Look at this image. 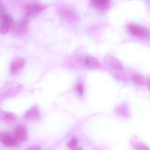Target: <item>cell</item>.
<instances>
[{"label": "cell", "instance_id": "6da1fadb", "mask_svg": "<svg viewBox=\"0 0 150 150\" xmlns=\"http://www.w3.org/2000/svg\"><path fill=\"white\" fill-rule=\"evenodd\" d=\"M44 5L36 2H30L27 3L23 7L25 18L30 20L37 16L45 9Z\"/></svg>", "mask_w": 150, "mask_h": 150}, {"label": "cell", "instance_id": "7a4b0ae2", "mask_svg": "<svg viewBox=\"0 0 150 150\" xmlns=\"http://www.w3.org/2000/svg\"><path fill=\"white\" fill-rule=\"evenodd\" d=\"M29 20L24 17L22 21L17 23H13L12 28L13 32L16 35L22 36L28 30Z\"/></svg>", "mask_w": 150, "mask_h": 150}, {"label": "cell", "instance_id": "3957f363", "mask_svg": "<svg viewBox=\"0 0 150 150\" xmlns=\"http://www.w3.org/2000/svg\"><path fill=\"white\" fill-rule=\"evenodd\" d=\"M128 30L132 35L138 37H146L148 35L149 32L146 28L136 24H129Z\"/></svg>", "mask_w": 150, "mask_h": 150}, {"label": "cell", "instance_id": "277c9868", "mask_svg": "<svg viewBox=\"0 0 150 150\" xmlns=\"http://www.w3.org/2000/svg\"><path fill=\"white\" fill-rule=\"evenodd\" d=\"M60 14L62 18L65 20L70 22H76L79 20L78 15L72 10L66 8H62L59 10Z\"/></svg>", "mask_w": 150, "mask_h": 150}, {"label": "cell", "instance_id": "5b68a950", "mask_svg": "<svg viewBox=\"0 0 150 150\" xmlns=\"http://www.w3.org/2000/svg\"><path fill=\"white\" fill-rule=\"evenodd\" d=\"M13 22L12 19L7 15L5 14L0 19V33L6 34L12 28Z\"/></svg>", "mask_w": 150, "mask_h": 150}, {"label": "cell", "instance_id": "8992f818", "mask_svg": "<svg viewBox=\"0 0 150 150\" xmlns=\"http://www.w3.org/2000/svg\"><path fill=\"white\" fill-rule=\"evenodd\" d=\"M81 62L85 67L88 68H96L100 67L98 59L93 56L86 55L81 59Z\"/></svg>", "mask_w": 150, "mask_h": 150}, {"label": "cell", "instance_id": "52a82bcc", "mask_svg": "<svg viewBox=\"0 0 150 150\" xmlns=\"http://www.w3.org/2000/svg\"><path fill=\"white\" fill-rule=\"evenodd\" d=\"M0 140L5 145L8 147L16 146L19 142L15 136L7 133L0 134Z\"/></svg>", "mask_w": 150, "mask_h": 150}, {"label": "cell", "instance_id": "ba28073f", "mask_svg": "<svg viewBox=\"0 0 150 150\" xmlns=\"http://www.w3.org/2000/svg\"><path fill=\"white\" fill-rule=\"evenodd\" d=\"M25 64V61L22 58L16 59L13 61L10 65V71L13 74H16L19 73Z\"/></svg>", "mask_w": 150, "mask_h": 150}, {"label": "cell", "instance_id": "9c48e42d", "mask_svg": "<svg viewBox=\"0 0 150 150\" xmlns=\"http://www.w3.org/2000/svg\"><path fill=\"white\" fill-rule=\"evenodd\" d=\"M15 137L19 142L24 141L28 137V132L26 128L22 125L17 126L15 131Z\"/></svg>", "mask_w": 150, "mask_h": 150}, {"label": "cell", "instance_id": "30bf717a", "mask_svg": "<svg viewBox=\"0 0 150 150\" xmlns=\"http://www.w3.org/2000/svg\"><path fill=\"white\" fill-rule=\"evenodd\" d=\"M39 115V109L36 106L32 107L25 113V116L27 119L33 120L38 118Z\"/></svg>", "mask_w": 150, "mask_h": 150}, {"label": "cell", "instance_id": "8fae6325", "mask_svg": "<svg viewBox=\"0 0 150 150\" xmlns=\"http://www.w3.org/2000/svg\"><path fill=\"white\" fill-rule=\"evenodd\" d=\"M93 4L96 7L101 10H105L108 7L110 2L108 0H95L92 1Z\"/></svg>", "mask_w": 150, "mask_h": 150}, {"label": "cell", "instance_id": "7c38bea8", "mask_svg": "<svg viewBox=\"0 0 150 150\" xmlns=\"http://www.w3.org/2000/svg\"><path fill=\"white\" fill-rule=\"evenodd\" d=\"M1 119L6 121H13L16 118V116L13 113L6 112L1 115Z\"/></svg>", "mask_w": 150, "mask_h": 150}, {"label": "cell", "instance_id": "4fadbf2b", "mask_svg": "<svg viewBox=\"0 0 150 150\" xmlns=\"http://www.w3.org/2000/svg\"><path fill=\"white\" fill-rule=\"evenodd\" d=\"M113 60V61L110 64L112 67L117 70H121L122 69L123 66L121 63H119L117 60L116 59H114Z\"/></svg>", "mask_w": 150, "mask_h": 150}, {"label": "cell", "instance_id": "5bb4252c", "mask_svg": "<svg viewBox=\"0 0 150 150\" xmlns=\"http://www.w3.org/2000/svg\"><path fill=\"white\" fill-rule=\"evenodd\" d=\"M133 80L135 83L138 85H142L144 83L145 81L142 77L139 75H135L133 76Z\"/></svg>", "mask_w": 150, "mask_h": 150}, {"label": "cell", "instance_id": "9a60e30c", "mask_svg": "<svg viewBox=\"0 0 150 150\" xmlns=\"http://www.w3.org/2000/svg\"><path fill=\"white\" fill-rule=\"evenodd\" d=\"M5 8L4 6L2 5V3L0 2V19L4 15L6 14L5 13Z\"/></svg>", "mask_w": 150, "mask_h": 150}, {"label": "cell", "instance_id": "2e32d148", "mask_svg": "<svg viewBox=\"0 0 150 150\" xmlns=\"http://www.w3.org/2000/svg\"><path fill=\"white\" fill-rule=\"evenodd\" d=\"M76 89H77V91H78L79 93H83V86H82L81 84H78L77 87H76Z\"/></svg>", "mask_w": 150, "mask_h": 150}, {"label": "cell", "instance_id": "e0dca14e", "mask_svg": "<svg viewBox=\"0 0 150 150\" xmlns=\"http://www.w3.org/2000/svg\"><path fill=\"white\" fill-rule=\"evenodd\" d=\"M76 144H77V140H76V139H73L69 143V146H70V147H73L75 146Z\"/></svg>", "mask_w": 150, "mask_h": 150}, {"label": "cell", "instance_id": "ac0fdd59", "mask_svg": "<svg viewBox=\"0 0 150 150\" xmlns=\"http://www.w3.org/2000/svg\"><path fill=\"white\" fill-rule=\"evenodd\" d=\"M27 150H41V147L38 146H33L30 147Z\"/></svg>", "mask_w": 150, "mask_h": 150}, {"label": "cell", "instance_id": "d6986e66", "mask_svg": "<svg viewBox=\"0 0 150 150\" xmlns=\"http://www.w3.org/2000/svg\"><path fill=\"white\" fill-rule=\"evenodd\" d=\"M74 150H82L80 148V147H78V148H76V149H74Z\"/></svg>", "mask_w": 150, "mask_h": 150}]
</instances>
